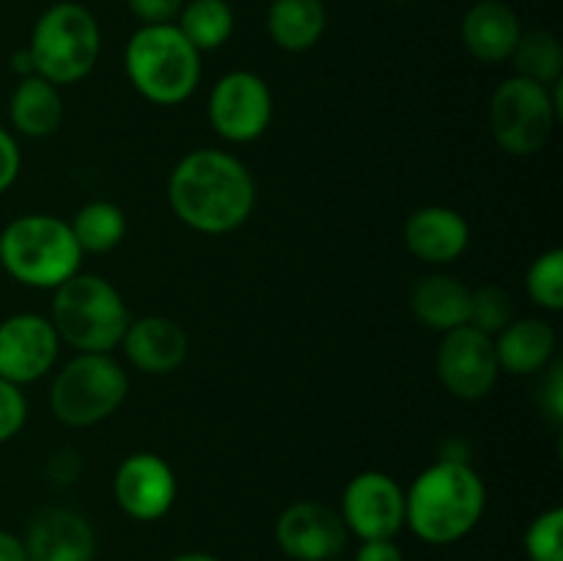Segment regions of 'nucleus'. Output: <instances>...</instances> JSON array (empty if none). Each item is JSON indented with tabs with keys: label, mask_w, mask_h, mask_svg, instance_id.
Listing matches in <instances>:
<instances>
[{
	"label": "nucleus",
	"mask_w": 563,
	"mask_h": 561,
	"mask_svg": "<svg viewBox=\"0 0 563 561\" xmlns=\"http://www.w3.org/2000/svg\"><path fill=\"white\" fill-rule=\"evenodd\" d=\"M515 297L504 289V286H478L471 289V314H467V324L487 336H498L506 324L515 319Z\"/></svg>",
	"instance_id": "27"
},
{
	"label": "nucleus",
	"mask_w": 563,
	"mask_h": 561,
	"mask_svg": "<svg viewBox=\"0 0 563 561\" xmlns=\"http://www.w3.org/2000/svg\"><path fill=\"white\" fill-rule=\"evenodd\" d=\"M36 75L53 86H75L86 80L102 55V31L86 6L75 0L53 3L36 20L27 42Z\"/></svg>",
	"instance_id": "6"
},
{
	"label": "nucleus",
	"mask_w": 563,
	"mask_h": 561,
	"mask_svg": "<svg viewBox=\"0 0 563 561\" xmlns=\"http://www.w3.org/2000/svg\"><path fill=\"white\" fill-rule=\"evenodd\" d=\"M82 251L66 220L47 212L16 215L0 231V267L27 289H58L80 273Z\"/></svg>",
	"instance_id": "3"
},
{
	"label": "nucleus",
	"mask_w": 563,
	"mask_h": 561,
	"mask_svg": "<svg viewBox=\"0 0 563 561\" xmlns=\"http://www.w3.org/2000/svg\"><path fill=\"white\" fill-rule=\"evenodd\" d=\"M168 561H220V559L212 553H203V550H190V553H179Z\"/></svg>",
	"instance_id": "36"
},
{
	"label": "nucleus",
	"mask_w": 563,
	"mask_h": 561,
	"mask_svg": "<svg viewBox=\"0 0 563 561\" xmlns=\"http://www.w3.org/2000/svg\"><path fill=\"white\" fill-rule=\"evenodd\" d=\"M176 28L198 53L220 50L234 33V9L229 0H185Z\"/></svg>",
	"instance_id": "24"
},
{
	"label": "nucleus",
	"mask_w": 563,
	"mask_h": 561,
	"mask_svg": "<svg viewBox=\"0 0 563 561\" xmlns=\"http://www.w3.org/2000/svg\"><path fill=\"white\" fill-rule=\"evenodd\" d=\"M49 322L58 330L60 344L77 352H113L121 346L132 314L124 295L104 275L80 270L53 289Z\"/></svg>",
	"instance_id": "4"
},
{
	"label": "nucleus",
	"mask_w": 563,
	"mask_h": 561,
	"mask_svg": "<svg viewBox=\"0 0 563 561\" xmlns=\"http://www.w3.org/2000/svg\"><path fill=\"white\" fill-rule=\"evenodd\" d=\"M526 292L533 306L542 311H561L563 308V251L550 248L539 253L526 273Z\"/></svg>",
	"instance_id": "26"
},
{
	"label": "nucleus",
	"mask_w": 563,
	"mask_h": 561,
	"mask_svg": "<svg viewBox=\"0 0 563 561\" xmlns=\"http://www.w3.org/2000/svg\"><path fill=\"white\" fill-rule=\"evenodd\" d=\"M60 339L49 317L33 311L11 314L0 322V377L31 385L47 377L58 363Z\"/></svg>",
	"instance_id": "13"
},
{
	"label": "nucleus",
	"mask_w": 563,
	"mask_h": 561,
	"mask_svg": "<svg viewBox=\"0 0 563 561\" xmlns=\"http://www.w3.org/2000/svg\"><path fill=\"white\" fill-rule=\"evenodd\" d=\"M328 28L322 0H273L267 9V33L275 47L286 53H306L317 47Z\"/></svg>",
	"instance_id": "22"
},
{
	"label": "nucleus",
	"mask_w": 563,
	"mask_h": 561,
	"mask_svg": "<svg viewBox=\"0 0 563 561\" xmlns=\"http://www.w3.org/2000/svg\"><path fill=\"white\" fill-rule=\"evenodd\" d=\"M487 484L465 457H440L405 490V526L427 544H454L482 522Z\"/></svg>",
	"instance_id": "2"
},
{
	"label": "nucleus",
	"mask_w": 563,
	"mask_h": 561,
	"mask_svg": "<svg viewBox=\"0 0 563 561\" xmlns=\"http://www.w3.org/2000/svg\"><path fill=\"white\" fill-rule=\"evenodd\" d=\"M168 204L187 229L223 237L242 229L256 209V179L223 148H192L168 176Z\"/></svg>",
	"instance_id": "1"
},
{
	"label": "nucleus",
	"mask_w": 563,
	"mask_h": 561,
	"mask_svg": "<svg viewBox=\"0 0 563 561\" xmlns=\"http://www.w3.org/2000/svg\"><path fill=\"white\" fill-rule=\"evenodd\" d=\"M124 355L137 372L143 374H170L187 361L190 355V336L176 319L163 314H146V317L132 319L126 328Z\"/></svg>",
	"instance_id": "16"
},
{
	"label": "nucleus",
	"mask_w": 563,
	"mask_h": 561,
	"mask_svg": "<svg viewBox=\"0 0 563 561\" xmlns=\"http://www.w3.org/2000/svg\"><path fill=\"white\" fill-rule=\"evenodd\" d=\"M179 482L165 457L135 451L124 457L113 473L115 506L137 522L163 520L176 504Z\"/></svg>",
	"instance_id": "12"
},
{
	"label": "nucleus",
	"mask_w": 563,
	"mask_h": 561,
	"mask_svg": "<svg viewBox=\"0 0 563 561\" xmlns=\"http://www.w3.org/2000/svg\"><path fill=\"white\" fill-rule=\"evenodd\" d=\"M185 0H126V9L141 20V25H163L179 16Z\"/></svg>",
	"instance_id": "32"
},
{
	"label": "nucleus",
	"mask_w": 563,
	"mask_h": 561,
	"mask_svg": "<svg viewBox=\"0 0 563 561\" xmlns=\"http://www.w3.org/2000/svg\"><path fill=\"white\" fill-rule=\"evenodd\" d=\"M66 223H69L77 245H80L82 256L86 253H110L126 237V212L108 198H93V201L82 204Z\"/></svg>",
	"instance_id": "23"
},
{
	"label": "nucleus",
	"mask_w": 563,
	"mask_h": 561,
	"mask_svg": "<svg viewBox=\"0 0 563 561\" xmlns=\"http://www.w3.org/2000/svg\"><path fill=\"white\" fill-rule=\"evenodd\" d=\"M346 526L319 501H295L275 520V542L291 561H333L346 544Z\"/></svg>",
	"instance_id": "14"
},
{
	"label": "nucleus",
	"mask_w": 563,
	"mask_h": 561,
	"mask_svg": "<svg viewBox=\"0 0 563 561\" xmlns=\"http://www.w3.org/2000/svg\"><path fill=\"white\" fill-rule=\"evenodd\" d=\"M434 363L443 388L462 402H478L489 396L500 377L493 336L482 333L473 324L443 333Z\"/></svg>",
	"instance_id": "10"
},
{
	"label": "nucleus",
	"mask_w": 563,
	"mask_h": 561,
	"mask_svg": "<svg viewBox=\"0 0 563 561\" xmlns=\"http://www.w3.org/2000/svg\"><path fill=\"white\" fill-rule=\"evenodd\" d=\"M520 36V16L506 0H478L462 16V44L482 64L509 61Z\"/></svg>",
	"instance_id": "18"
},
{
	"label": "nucleus",
	"mask_w": 563,
	"mask_h": 561,
	"mask_svg": "<svg viewBox=\"0 0 563 561\" xmlns=\"http://www.w3.org/2000/svg\"><path fill=\"white\" fill-rule=\"evenodd\" d=\"M355 561H405V553L394 539H366L355 550Z\"/></svg>",
	"instance_id": "33"
},
{
	"label": "nucleus",
	"mask_w": 563,
	"mask_h": 561,
	"mask_svg": "<svg viewBox=\"0 0 563 561\" xmlns=\"http://www.w3.org/2000/svg\"><path fill=\"white\" fill-rule=\"evenodd\" d=\"M27 421V399L20 385L0 377V446L14 440Z\"/></svg>",
	"instance_id": "29"
},
{
	"label": "nucleus",
	"mask_w": 563,
	"mask_h": 561,
	"mask_svg": "<svg viewBox=\"0 0 563 561\" xmlns=\"http://www.w3.org/2000/svg\"><path fill=\"white\" fill-rule=\"evenodd\" d=\"M27 561H93L97 534L86 515L66 506L36 512L22 537Z\"/></svg>",
	"instance_id": "15"
},
{
	"label": "nucleus",
	"mask_w": 563,
	"mask_h": 561,
	"mask_svg": "<svg viewBox=\"0 0 563 561\" xmlns=\"http://www.w3.org/2000/svg\"><path fill=\"white\" fill-rule=\"evenodd\" d=\"M130 377L113 352H77L58 369L49 385V413L71 429L102 424L124 405Z\"/></svg>",
	"instance_id": "7"
},
{
	"label": "nucleus",
	"mask_w": 563,
	"mask_h": 561,
	"mask_svg": "<svg viewBox=\"0 0 563 561\" xmlns=\"http://www.w3.org/2000/svg\"><path fill=\"white\" fill-rule=\"evenodd\" d=\"M526 556L531 561H563V509L550 506L526 528Z\"/></svg>",
	"instance_id": "28"
},
{
	"label": "nucleus",
	"mask_w": 563,
	"mask_h": 561,
	"mask_svg": "<svg viewBox=\"0 0 563 561\" xmlns=\"http://www.w3.org/2000/svg\"><path fill=\"white\" fill-rule=\"evenodd\" d=\"M563 119V77L553 86L511 75L489 99V132L511 157H531L548 146Z\"/></svg>",
	"instance_id": "8"
},
{
	"label": "nucleus",
	"mask_w": 563,
	"mask_h": 561,
	"mask_svg": "<svg viewBox=\"0 0 563 561\" xmlns=\"http://www.w3.org/2000/svg\"><path fill=\"white\" fill-rule=\"evenodd\" d=\"M20 170H22L20 143H16L14 132L0 127V196L14 187V182L20 179Z\"/></svg>",
	"instance_id": "31"
},
{
	"label": "nucleus",
	"mask_w": 563,
	"mask_h": 561,
	"mask_svg": "<svg viewBox=\"0 0 563 561\" xmlns=\"http://www.w3.org/2000/svg\"><path fill=\"white\" fill-rule=\"evenodd\" d=\"M339 515L361 542L394 539L405 528V487L385 471H361L346 482Z\"/></svg>",
	"instance_id": "11"
},
{
	"label": "nucleus",
	"mask_w": 563,
	"mask_h": 561,
	"mask_svg": "<svg viewBox=\"0 0 563 561\" xmlns=\"http://www.w3.org/2000/svg\"><path fill=\"white\" fill-rule=\"evenodd\" d=\"M410 311L423 328L434 330V333H449V330L467 324L471 289L454 275H423L410 292Z\"/></svg>",
	"instance_id": "20"
},
{
	"label": "nucleus",
	"mask_w": 563,
	"mask_h": 561,
	"mask_svg": "<svg viewBox=\"0 0 563 561\" xmlns=\"http://www.w3.org/2000/svg\"><path fill=\"white\" fill-rule=\"evenodd\" d=\"M539 407L553 424L563 421V363L555 361L544 369L542 394H539Z\"/></svg>",
	"instance_id": "30"
},
{
	"label": "nucleus",
	"mask_w": 563,
	"mask_h": 561,
	"mask_svg": "<svg viewBox=\"0 0 563 561\" xmlns=\"http://www.w3.org/2000/svg\"><path fill=\"white\" fill-rule=\"evenodd\" d=\"M9 66H11V72H14V75H20V80H22V77L36 75V66H33V58H31V53H27V47L16 50V53L11 55Z\"/></svg>",
	"instance_id": "35"
},
{
	"label": "nucleus",
	"mask_w": 563,
	"mask_h": 561,
	"mask_svg": "<svg viewBox=\"0 0 563 561\" xmlns=\"http://www.w3.org/2000/svg\"><path fill=\"white\" fill-rule=\"evenodd\" d=\"M275 102L267 80L251 69L225 72L207 102L209 124L223 141L253 143L273 124Z\"/></svg>",
	"instance_id": "9"
},
{
	"label": "nucleus",
	"mask_w": 563,
	"mask_h": 561,
	"mask_svg": "<svg viewBox=\"0 0 563 561\" xmlns=\"http://www.w3.org/2000/svg\"><path fill=\"white\" fill-rule=\"evenodd\" d=\"M9 119L14 132L25 138H49L64 124L60 88L44 77H22L9 97Z\"/></svg>",
	"instance_id": "21"
},
{
	"label": "nucleus",
	"mask_w": 563,
	"mask_h": 561,
	"mask_svg": "<svg viewBox=\"0 0 563 561\" xmlns=\"http://www.w3.org/2000/svg\"><path fill=\"white\" fill-rule=\"evenodd\" d=\"M0 561H27L22 537L0 528Z\"/></svg>",
	"instance_id": "34"
},
{
	"label": "nucleus",
	"mask_w": 563,
	"mask_h": 561,
	"mask_svg": "<svg viewBox=\"0 0 563 561\" xmlns=\"http://www.w3.org/2000/svg\"><path fill=\"white\" fill-rule=\"evenodd\" d=\"M405 245L418 262L451 264L471 245V226L456 209L429 204L407 218Z\"/></svg>",
	"instance_id": "17"
},
{
	"label": "nucleus",
	"mask_w": 563,
	"mask_h": 561,
	"mask_svg": "<svg viewBox=\"0 0 563 561\" xmlns=\"http://www.w3.org/2000/svg\"><path fill=\"white\" fill-rule=\"evenodd\" d=\"M493 341L500 372L531 377L542 374L553 363L559 336L548 319L515 317Z\"/></svg>",
	"instance_id": "19"
},
{
	"label": "nucleus",
	"mask_w": 563,
	"mask_h": 561,
	"mask_svg": "<svg viewBox=\"0 0 563 561\" xmlns=\"http://www.w3.org/2000/svg\"><path fill=\"white\" fill-rule=\"evenodd\" d=\"M509 61L515 64V75L542 86H553L563 77V47L559 36L548 28L522 31Z\"/></svg>",
	"instance_id": "25"
},
{
	"label": "nucleus",
	"mask_w": 563,
	"mask_h": 561,
	"mask_svg": "<svg viewBox=\"0 0 563 561\" xmlns=\"http://www.w3.org/2000/svg\"><path fill=\"white\" fill-rule=\"evenodd\" d=\"M124 69L132 88L152 105H181L201 82V53L176 22L141 25L124 47Z\"/></svg>",
	"instance_id": "5"
}]
</instances>
